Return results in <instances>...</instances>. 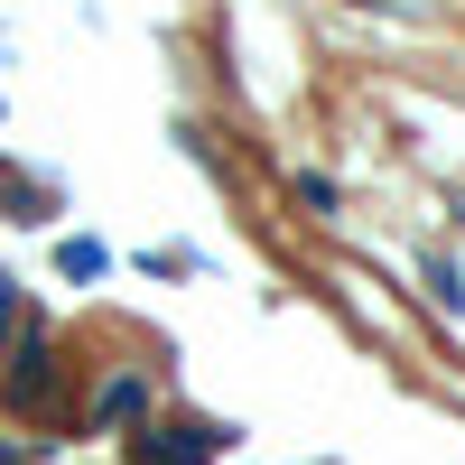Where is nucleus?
Masks as SVG:
<instances>
[{
  "label": "nucleus",
  "mask_w": 465,
  "mask_h": 465,
  "mask_svg": "<svg viewBox=\"0 0 465 465\" xmlns=\"http://www.w3.org/2000/svg\"><path fill=\"white\" fill-rule=\"evenodd\" d=\"M56 381H65L56 335H47V326H28V335L10 344V381H0V401H10L19 419H47V410H56Z\"/></svg>",
  "instance_id": "f257e3e1"
},
{
  "label": "nucleus",
  "mask_w": 465,
  "mask_h": 465,
  "mask_svg": "<svg viewBox=\"0 0 465 465\" xmlns=\"http://www.w3.org/2000/svg\"><path fill=\"white\" fill-rule=\"evenodd\" d=\"M232 447V429H214V419H159V429L131 438V465H214Z\"/></svg>",
  "instance_id": "f03ea898"
},
{
  "label": "nucleus",
  "mask_w": 465,
  "mask_h": 465,
  "mask_svg": "<svg viewBox=\"0 0 465 465\" xmlns=\"http://www.w3.org/2000/svg\"><path fill=\"white\" fill-rule=\"evenodd\" d=\"M140 401H149V381H140V372H112L103 391H94V429H112V419H140Z\"/></svg>",
  "instance_id": "7ed1b4c3"
},
{
  "label": "nucleus",
  "mask_w": 465,
  "mask_h": 465,
  "mask_svg": "<svg viewBox=\"0 0 465 465\" xmlns=\"http://www.w3.org/2000/svg\"><path fill=\"white\" fill-rule=\"evenodd\" d=\"M28 335V298H19V280H0V344H19Z\"/></svg>",
  "instance_id": "20e7f679"
},
{
  "label": "nucleus",
  "mask_w": 465,
  "mask_h": 465,
  "mask_svg": "<svg viewBox=\"0 0 465 465\" xmlns=\"http://www.w3.org/2000/svg\"><path fill=\"white\" fill-rule=\"evenodd\" d=\"M56 270H65V280H103V242H65Z\"/></svg>",
  "instance_id": "39448f33"
},
{
  "label": "nucleus",
  "mask_w": 465,
  "mask_h": 465,
  "mask_svg": "<svg viewBox=\"0 0 465 465\" xmlns=\"http://www.w3.org/2000/svg\"><path fill=\"white\" fill-rule=\"evenodd\" d=\"M429 289H438V307H456V298H465V270H456V261H447V252H438V261H429Z\"/></svg>",
  "instance_id": "423d86ee"
}]
</instances>
